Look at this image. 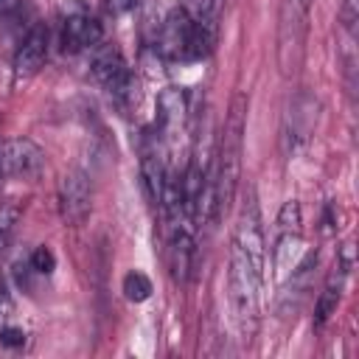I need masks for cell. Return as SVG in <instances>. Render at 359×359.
Masks as SVG:
<instances>
[{
  "mask_svg": "<svg viewBox=\"0 0 359 359\" xmlns=\"http://www.w3.org/2000/svg\"><path fill=\"white\" fill-rule=\"evenodd\" d=\"M244 118H247V95L238 93L230 104L219 149L213 154V177H216V199L219 213H224L236 196L238 180H241V149H244Z\"/></svg>",
  "mask_w": 359,
  "mask_h": 359,
  "instance_id": "obj_1",
  "label": "cell"
},
{
  "mask_svg": "<svg viewBox=\"0 0 359 359\" xmlns=\"http://www.w3.org/2000/svg\"><path fill=\"white\" fill-rule=\"evenodd\" d=\"M264 280L252 272L244 252L233 244L230 247V303L238 323V331L250 339L258 328V303H261Z\"/></svg>",
  "mask_w": 359,
  "mask_h": 359,
  "instance_id": "obj_2",
  "label": "cell"
},
{
  "mask_svg": "<svg viewBox=\"0 0 359 359\" xmlns=\"http://www.w3.org/2000/svg\"><path fill=\"white\" fill-rule=\"evenodd\" d=\"M306 0H283L280 3V20H278V65L283 76H292L303 56V39H306V17H309Z\"/></svg>",
  "mask_w": 359,
  "mask_h": 359,
  "instance_id": "obj_3",
  "label": "cell"
},
{
  "mask_svg": "<svg viewBox=\"0 0 359 359\" xmlns=\"http://www.w3.org/2000/svg\"><path fill=\"white\" fill-rule=\"evenodd\" d=\"M233 244L244 252V258L250 261L252 272L266 283V236L261 227V216H258V202L255 194L250 191L247 202L241 205L238 222H236V233H233Z\"/></svg>",
  "mask_w": 359,
  "mask_h": 359,
  "instance_id": "obj_4",
  "label": "cell"
},
{
  "mask_svg": "<svg viewBox=\"0 0 359 359\" xmlns=\"http://www.w3.org/2000/svg\"><path fill=\"white\" fill-rule=\"evenodd\" d=\"M0 165L3 177L34 182L45 168V154L31 137H8L0 143Z\"/></svg>",
  "mask_w": 359,
  "mask_h": 359,
  "instance_id": "obj_5",
  "label": "cell"
},
{
  "mask_svg": "<svg viewBox=\"0 0 359 359\" xmlns=\"http://www.w3.org/2000/svg\"><path fill=\"white\" fill-rule=\"evenodd\" d=\"M317 109H320V104L309 93H297L294 101L289 104L286 123H283V143H286L289 154H297L309 146L314 126H317Z\"/></svg>",
  "mask_w": 359,
  "mask_h": 359,
  "instance_id": "obj_6",
  "label": "cell"
},
{
  "mask_svg": "<svg viewBox=\"0 0 359 359\" xmlns=\"http://www.w3.org/2000/svg\"><path fill=\"white\" fill-rule=\"evenodd\" d=\"M93 208V191H90V180L84 171L70 168L62 182H59V213L65 219V224L79 227L87 222Z\"/></svg>",
  "mask_w": 359,
  "mask_h": 359,
  "instance_id": "obj_7",
  "label": "cell"
},
{
  "mask_svg": "<svg viewBox=\"0 0 359 359\" xmlns=\"http://www.w3.org/2000/svg\"><path fill=\"white\" fill-rule=\"evenodd\" d=\"M101 36H104L101 22H98L79 0H73V3L65 8V22H62V42H65V50L79 53V50L95 48V45L101 42Z\"/></svg>",
  "mask_w": 359,
  "mask_h": 359,
  "instance_id": "obj_8",
  "label": "cell"
},
{
  "mask_svg": "<svg viewBox=\"0 0 359 359\" xmlns=\"http://www.w3.org/2000/svg\"><path fill=\"white\" fill-rule=\"evenodd\" d=\"M93 76L109 90L112 98H126L129 95V87H132V76H129V67L121 56V50L115 45H107L95 53L93 59Z\"/></svg>",
  "mask_w": 359,
  "mask_h": 359,
  "instance_id": "obj_9",
  "label": "cell"
},
{
  "mask_svg": "<svg viewBox=\"0 0 359 359\" xmlns=\"http://www.w3.org/2000/svg\"><path fill=\"white\" fill-rule=\"evenodd\" d=\"M194 224H171L168 227V266H171V278L177 283H185L194 266Z\"/></svg>",
  "mask_w": 359,
  "mask_h": 359,
  "instance_id": "obj_10",
  "label": "cell"
},
{
  "mask_svg": "<svg viewBox=\"0 0 359 359\" xmlns=\"http://www.w3.org/2000/svg\"><path fill=\"white\" fill-rule=\"evenodd\" d=\"M165 168H168V160H165V151L157 140L146 137L143 149H140V177H143V188H146V196L160 205L163 199V185H165Z\"/></svg>",
  "mask_w": 359,
  "mask_h": 359,
  "instance_id": "obj_11",
  "label": "cell"
},
{
  "mask_svg": "<svg viewBox=\"0 0 359 359\" xmlns=\"http://www.w3.org/2000/svg\"><path fill=\"white\" fill-rule=\"evenodd\" d=\"M48 59V28L45 25H34L28 31V36L20 42L17 56H14V70L17 76H34Z\"/></svg>",
  "mask_w": 359,
  "mask_h": 359,
  "instance_id": "obj_12",
  "label": "cell"
},
{
  "mask_svg": "<svg viewBox=\"0 0 359 359\" xmlns=\"http://www.w3.org/2000/svg\"><path fill=\"white\" fill-rule=\"evenodd\" d=\"M191 25H194V20L182 8H174L165 17V25H163V34H160V50L171 59H185L188 39H191Z\"/></svg>",
  "mask_w": 359,
  "mask_h": 359,
  "instance_id": "obj_13",
  "label": "cell"
},
{
  "mask_svg": "<svg viewBox=\"0 0 359 359\" xmlns=\"http://www.w3.org/2000/svg\"><path fill=\"white\" fill-rule=\"evenodd\" d=\"M157 121H160L163 135H168V137L182 126V121H185V93L182 90L165 87L157 95Z\"/></svg>",
  "mask_w": 359,
  "mask_h": 359,
  "instance_id": "obj_14",
  "label": "cell"
},
{
  "mask_svg": "<svg viewBox=\"0 0 359 359\" xmlns=\"http://www.w3.org/2000/svg\"><path fill=\"white\" fill-rule=\"evenodd\" d=\"M345 275H348V269H345L342 264H337L334 272L328 275V280H325V286H323V292H320V297H317V306H314V323H317V325H323V323L337 311Z\"/></svg>",
  "mask_w": 359,
  "mask_h": 359,
  "instance_id": "obj_15",
  "label": "cell"
},
{
  "mask_svg": "<svg viewBox=\"0 0 359 359\" xmlns=\"http://www.w3.org/2000/svg\"><path fill=\"white\" fill-rule=\"evenodd\" d=\"M20 224V205L17 202H3L0 205V252H6V247L11 244L14 233Z\"/></svg>",
  "mask_w": 359,
  "mask_h": 359,
  "instance_id": "obj_16",
  "label": "cell"
},
{
  "mask_svg": "<svg viewBox=\"0 0 359 359\" xmlns=\"http://www.w3.org/2000/svg\"><path fill=\"white\" fill-rule=\"evenodd\" d=\"M123 294H126V300H132V303H143V300H149V294H151V280H149L143 272L132 269V272L123 275Z\"/></svg>",
  "mask_w": 359,
  "mask_h": 359,
  "instance_id": "obj_17",
  "label": "cell"
},
{
  "mask_svg": "<svg viewBox=\"0 0 359 359\" xmlns=\"http://www.w3.org/2000/svg\"><path fill=\"white\" fill-rule=\"evenodd\" d=\"M180 8H182L194 22L213 20V0H182Z\"/></svg>",
  "mask_w": 359,
  "mask_h": 359,
  "instance_id": "obj_18",
  "label": "cell"
},
{
  "mask_svg": "<svg viewBox=\"0 0 359 359\" xmlns=\"http://www.w3.org/2000/svg\"><path fill=\"white\" fill-rule=\"evenodd\" d=\"M53 266H56V258H53V252H50L48 247H36V250L31 252V269H34V272L48 275V272H53Z\"/></svg>",
  "mask_w": 359,
  "mask_h": 359,
  "instance_id": "obj_19",
  "label": "cell"
},
{
  "mask_svg": "<svg viewBox=\"0 0 359 359\" xmlns=\"http://www.w3.org/2000/svg\"><path fill=\"white\" fill-rule=\"evenodd\" d=\"M339 20H342V28L348 31V36L353 39V34H356V22H359V0H345V3H342V14H339Z\"/></svg>",
  "mask_w": 359,
  "mask_h": 359,
  "instance_id": "obj_20",
  "label": "cell"
},
{
  "mask_svg": "<svg viewBox=\"0 0 359 359\" xmlns=\"http://www.w3.org/2000/svg\"><path fill=\"white\" fill-rule=\"evenodd\" d=\"M0 342H3V345H8V348H17V345H22V342H25V334H22V328L6 325V328L0 331Z\"/></svg>",
  "mask_w": 359,
  "mask_h": 359,
  "instance_id": "obj_21",
  "label": "cell"
},
{
  "mask_svg": "<svg viewBox=\"0 0 359 359\" xmlns=\"http://www.w3.org/2000/svg\"><path fill=\"white\" fill-rule=\"evenodd\" d=\"M137 6V0H107V8L112 11V14H126L129 8H135Z\"/></svg>",
  "mask_w": 359,
  "mask_h": 359,
  "instance_id": "obj_22",
  "label": "cell"
},
{
  "mask_svg": "<svg viewBox=\"0 0 359 359\" xmlns=\"http://www.w3.org/2000/svg\"><path fill=\"white\" fill-rule=\"evenodd\" d=\"M20 8V0H0V17H8Z\"/></svg>",
  "mask_w": 359,
  "mask_h": 359,
  "instance_id": "obj_23",
  "label": "cell"
},
{
  "mask_svg": "<svg viewBox=\"0 0 359 359\" xmlns=\"http://www.w3.org/2000/svg\"><path fill=\"white\" fill-rule=\"evenodd\" d=\"M0 177H3V165H0Z\"/></svg>",
  "mask_w": 359,
  "mask_h": 359,
  "instance_id": "obj_24",
  "label": "cell"
}]
</instances>
